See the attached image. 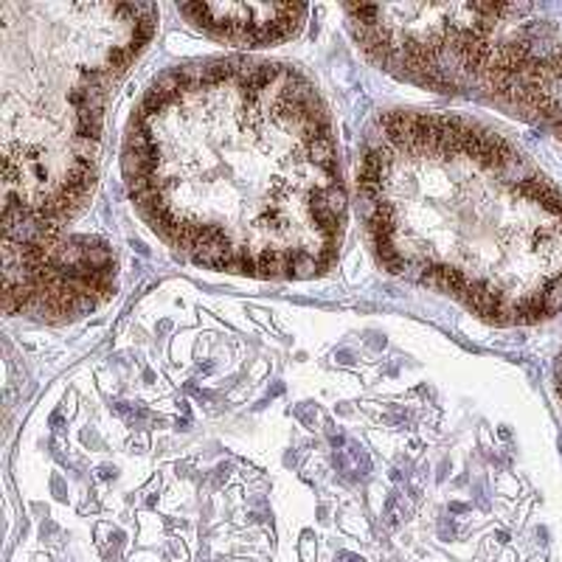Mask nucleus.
<instances>
[{"instance_id": "nucleus-1", "label": "nucleus", "mask_w": 562, "mask_h": 562, "mask_svg": "<svg viewBox=\"0 0 562 562\" xmlns=\"http://www.w3.org/2000/svg\"><path fill=\"white\" fill-rule=\"evenodd\" d=\"M124 180L155 234L211 270L313 279L344 243L333 122L290 65L211 59L155 79L130 122Z\"/></svg>"}, {"instance_id": "nucleus-2", "label": "nucleus", "mask_w": 562, "mask_h": 562, "mask_svg": "<svg viewBox=\"0 0 562 562\" xmlns=\"http://www.w3.org/2000/svg\"><path fill=\"white\" fill-rule=\"evenodd\" d=\"M358 186L394 276L492 324L562 313V186L490 127L396 110L371 133Z\"/></svg>"}, {"instance_id": "nucleus-3", "label": "nucleus", "mask_w": 562, "mask_h": 562, "mask_svg": "<svg viewBox=\"0 0 562 562\" xmlns=\"http://www.w3.org/2000/svg\"><path fill=\"white\" fill-rule=\"evenodd\" d=\"M3 217L63 225L99 175L104 108L158 26L149 3H3Z\"/></svg>"}, {"instance_id": "nucleus-4", "label": "nucleus", "mask_w": 562, "mask_h": 562, "mask_svg": "<svg viewBox=\"0 0 562 562\" xmlns=\"http://www.w3.org/2000/svg\"><path fill=\"white\" fill-rule=\"evenodd\" d=\"M531 7H346L363 52L400 79L520 115L562 140V37Z\"/></svg>"}, {"instance_id": "nucleus-5", "label": "nucleus", "mask_w": 562, "mask_h": 562, "mask_svg": "<svg viewBox=\"0 0 562 562\" xmlns=\"http://www.w3.org/2000/svg\"><path fill=\"white\" fill-rule=\"evenodd\" d=\"M119 265L108 243L63 225L3 217V307L9 315L68 321L115 293Z\"/></svg>"}, {"instance_id": "nucleus-6", "label": "nucleus", "mask_w": 562, "mask_h": 562, "mask_svg": "<svg viewBox=\"0 0 562 562\" xmlns=\"http://www.w3.org/2000/svg\"><path fill=\"white\" fill-rule=\"evenodd\" d=\"M180 14L211 37L234 45H273L295 37L307 20V7L293 3H189Z\"/></svg>"}, {"instance_id": "nucleus-7", "label": "nucleus", "mask_w": 562, "mask_h": 562, "mask_svg": "<svg viewBox=\"0 0 562 562\" xmlns=\"http://www.w3.org/2000/svg\"><path fill=\"white\" fill-rule=\"evenodd\" d=\"M554 378H557V391H560V396H562V351H560V358H557Z\"/></svg>"}]
</instances>
